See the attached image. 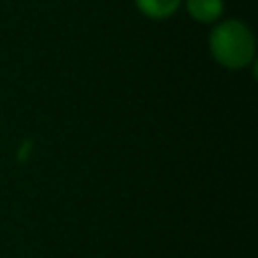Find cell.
<instances>
[{"label":"cell","instance_id":"7a4b0ae2","mask_svg":"<svg viewBox=\"0 0 258 258\" xmlns=\"http://www.w3.org/2000/svg\"><path fill=\"white\" fill-rule=\"evenodd\" d=\"M187 11L197 22L212 23L221 16L223 0H186Z\"/></svg>","mask_w":258,"mask_h":258},{"label":"cell","instance_id":"3957f363","mask_svg":"<svg viewBox=\"0 0 258 258\" xmlns=\"http://www.w3.org/2000/svg\"><path fill=\"white\" fill-rule=\"evenodd\" d=\"M142 15L152 20H165L179 9L182 0H135Z\"/></svg>","mask_w":258,"mask_h":258},{"label":"cell","instance_id":"6da1fadb","mask_svg":"<svg viewBox=\"0 0 258 258\" xmlns=\"http://www.w3.org/2000/svg\"><path fill=\"white\" fill-rule=\"evenodd\" d=\"M209 46L216 62L228 69L246 68L254 58V37L239 20L219 23L211 32Z\"/></svg>","mask_w":258,"mask_h":258}]
</instances>
